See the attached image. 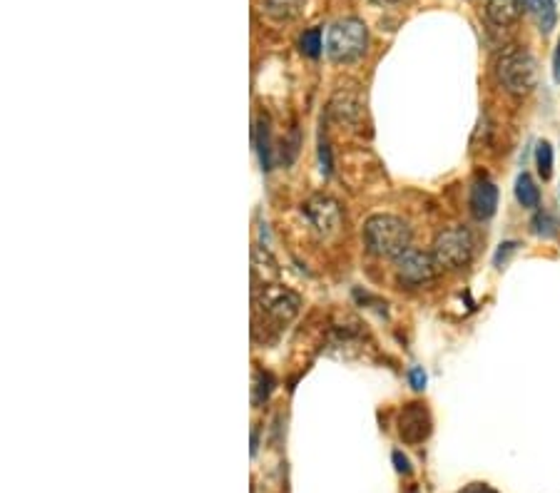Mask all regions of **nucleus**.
I'll return each mask as SVG.
<instances>
[{"instance_id": "4be33fe9", "label": "nucleus", "mask_w": 560, "mask_h": 493, "mask_svg": "<svg viewBox=\"0 0 560 493\" xmlns=\"http://www.w3.org/2000/svg\"><path fill=\"white\" fill-rule=\"evenodd\" d=\"M458 493H498V491L491 488L488 484H468V486H464Z\"/></svg>"}, {"instance_id": "412c9836", "label": "nucleus", "mask_w": 560, "mask_h": 493, "mask_svg": "<svg viewBox=\"0 0 560 493\" xmlns=\"http://www.w3.org/2000/svg\"><path fill=\"white\" fill-rule=\"evenodd\" d=\"M394 464H397L398 474H411V461L401 451H394Z\"/></svg>"}, {"instance_id": "ddd939ff", "label": "nucleus", "mask_w": 560, "mask_h": 493, "mask_svg": "<svg viewBox=\"0 0 560 493\" xmlns=\"http://www.w3.org/2000/svg\"><path fill=\"white\" fill-rule=\"evenodd\" d=\"M261 5L274 23H291L301 15L304 0H264Z\"/></svg>"}, {"instance_id": "a211bd4d", "label": "nucleus", "mask_w": 560, "mask_h": 493, "mask_svg": "<svg viewBox=\"0 0 560 493\" xmlns=\"http://www.w3.org/2000/svg\"><path fill=\"white\" fill-rule=\"evenodd\" d=\"M271 391V379L267 374H261L260 369L254 371V404H260L270 397Z\"/></svg>"}, {"instance_id": "20e7f679", "label": "nucleus", "mask_w": 560, "mask_h": 493, "mask_svg": "<svg viewBox=\"0 0 560 493\" xmlns=\"http://www.w3.org/2000/svg\"><path fill=\"white\" fill-rule=\"evenodd\" d=\"M254 304H257V311L264 320L271 321L277 329H284L297 320V314L301 310V297L297 291L281 287V284H264Z\"/></svg>"}, {"instance_id": "39448f33", "label": "nucleus", "mask_w": 560, "mask_h": 493, "mask_svg": "<svg viewBox=\"0 0 560 493\" xmlns=\"http://www.w3.org/2000/svg\"><path fill=\"white\" fill-rule=\"evenodd\" d=\"M431 254L441 270H461L474 257V237L466 227H448L436 234Z\"/></svg>"}, {"instance_id": "9d476101", "label": "nucleus", "mask_w": 560, "mask_h": 493, "mask_svg": "<svg viewBox=\"0 0 560 493\" xmlns=\"http://www.w3.org/2000/svg\"><path fill=\"white\" fill-rule=\"evenodd\" d=\"M471 212H474L476 220H491L496 210H498V190L496 184L488 182V180H478V182L471 187Z\"/></svg>"}, {"instance_id": "dca6fc26", "label": "nucleus", "mask_w": 560, "mask_h": 493, "mask_svg": "<svg viewBox=\"0 0 560 493\" xmlns=\"http://www.w3.org/2000/svg\"><path fill=\"white\" fill-rule=\"evenodd\" d=\"M535 164H538V173L543 180H551L553 174V147L548 143H541L535 150Z\"/></svg>"}, {"instance_id": "f3484780", "label": "nucleus", "mask_w": 560, "mask_h": 493, "mask_svg": "<svg viewBox=\"0 0 560 493\" xmlns=\"http://www.w3.org/2000/svg\"><path fill=\"white\" fill-rule=\"evenodd\" d=\"M254 137H257V145H260L257 150H260L261 164H264V170H270V130H267V125H257Z\"/></svg>"}, {"instance_id": "b1692460", "label": "nucleus", "mask_w": 560, "mask_h": 493, "mask_svg": "<svg viewBox=\"0 0 560 493\" xmlns=\"http://www.w3.org/2000/svg\"><path fill=\"white\" fill-rule=\"evenodd\" d=\"M371 3H377V5H394V3H404V0H371Z\"/></svg>"}, {"instance_id": "aec40b11", "label": "nucleus", "mask_w": 560, "mask_h": 493, "mask_svg": "<svg viewBox=\"0 0 560 493\" xmlns=\"http://www.w3.org/2000/svg\"><path fill=\"white\" fill-rule=\"evenodd\" d=\"M408 381H411V387L416 389V391H424L426 389V371L421 367H414L411 371H408Z\"/></svg>"}, {"instance_id": "0eeeda50", "label": "nucleus", "mask_w": 560, "mask_h": 493, "mask_svg": "<svg viewBox=\"0 0 560 493\" xmlns=\"http://www.w3.org/2000/svg\"><path fill=\"white\" fill-rule=\"evenodd\" d=\"M398 434L406 444H421L431 434V416L421 404H408L398 416Z\"/></svg>"}, {"instance_id": "423d86ee", "label": "nucleus", "mask_w": 560, "mask_h": 493, "mask_svg": "<svg viewBox=\"0 0 560 493\" xmlns=\"http://www.w3.org/2000/svg\"><path fill=\"white\" fill-rule=\"evenodd\" d=\"M438 270H441V267H438V261L434 260V254L421 250H411V247L397 260L398 280L404 281V284H411V287H421V284L434 281Z\"/></svg>"}, {"instance_id": "f8f14e48", "label": "nucleus", "mask_w": 560, "mask_h": 493, "mask_svg": "<svg viewBox=\"0 0 560 493\" xmlns=\"http://www.w3.org/2000/svg\"><path fill=\"white\" fill-rule=\"evenodd\" d=\"M526 8L535 20V25L541 33H551L558 23V10H555V0H526Z\"/></svg>"}, {"instance_id": "1a4fd4ad", "label": "nucleus", "mask_w": 560, "mask_h": 493, "mask_svg": "<svg viewBox=\"0 0 560 493\" xmlns=\"http://www.w3.org/2000/svg\"><path fill=\"white\" fill-rule=\"evenodd\" d=\"M329 115L334 117L341 125H357L359 120L364 117V103L357 93L351 90H339L337 95L331 97L329 103Z\"/></svg>"}, {"instance_id": "7ed1b4c3", "label": "nucleus", "mask_w": 560, "mask_h": 493, "mask_svg": "<svg viewBox=\"0 0 560 493\" xmlns=\"http://www.w3.org/2000/svg\"><path fill=\"white\" fill-rule=\"evenodd\" d=\"M368 48V30L359 18L337 20L327 33V55L334 63H354Z\"/></svg>"}, {"instance_id": "4468645a", "label": "nucleus", "mask_w": 560, "mask_h": 493, "mask_svg": "<svg viewBox=\"0 0 560 493\" xmlns=\"http://www.w3.org/2000/svg\"><path fill=\"white\" fill-rule=\"evenodd\" d=\"M516 200L523 207H528V210L541 207V190H538V184L533 182L531 174H518V180H516Z\"/></svg>"}, {"instance_id": "6ab92c4d", "label": "nucleus", "mask_w": 560, "mask_h": 493, "mask_svg": "<svg viewBox=\"0 0 560 493\" xmlns=\"http://www.w3.org/2000/svg\"><path fill=\"white\" fill-rule=\"evenodd\" d=\"M533 227H535V234L541 237H553L555 234V222L548 212H538L533 217Z\"/></svg>"}, {"instance_id": "5701e85b", "label": "nucleus", "mask_w": 560, "mask_h": 493, "mask_svg": "<svg viewBox=\"0 0 560 493\" xmlns=\"http://www.w3.org/2000/svg\"><path fill=\"white\" fill-rule=\"evenodd\" d=\"M553 65H555V80L560 83V43H558V50H555V60H553Z\"/></svg>"}, {"instance_id": "9b49d317", "label": "nucleus", "mask_w": 560, "mask_h": 493, "mask_svg": "<svg viewBox=\"0 0 560 493\" xmlns=\"http://www.w3.org/2000/svg\"><path fill=\"white\" fill-rule=\"evenodd\" d=\"M526 0H488L486 3V18L491 20L493 25L506 28L523 15Z\"/></svg>"}, {"instance_id": "f03ea898", "label": "nucleus", "mask_w": 560, "mask_h": 493, "mask_svg": "<svg viewBox=\"0 0 560 493\" xmlns=\"http://www.w3.org/2000/svg\"><path fill=\"white\" fill-rule=\"evenodd\" d=\"M496 73H498L503 90L511 95H528L538 87V78H541L538 60L533 58L528 50H508L498 60Z\"/></svg>"}, {"instance_id": "f257e3e1", "label": "nucleus", "mask_w": 560, "mask_h": 493, "mask_svg": "<svg viewBox=\"0 0 560 493\" xmlns=\"http://www.w3.org/2000/svg\"><path fill=\"white\" fill-rule=\"evenodd\" d=\"M364 247L378 260H398L411 247V227L397 214H374L364 222Z\"/></svg>"}, {"instance_id": "2eb2a0df", "label": "nucleus", "mask_w": 560, "mask_h": 493, "mask_svg": "<svg viewBox=\"0 0 560 493\" xmlns=\"http://www.w3.org/2000/svg\"><path fill=\"white\" fill-rule=\"evenodd\" d=\"M300 48L304 55L309 58H319L321 50H324V38H321V28H309L301 33Z\"/></svg>"}, {"instance_id": "393cba45", "label": "nucleus", "mask_w": 560, "mask_h": 493, "mask_svg": "<svg viewBox=\"0 0 560 493\" xmlns=\"http://www.w3.org/2000/svg\"><path fill=\"white\" fill-rule=\"evenodd\" d=\"M411 493H416V491H411Z\"/></svg>"}, {"instance_id": "6e6552de", "label": "nucleus", "mask_w": 560, "mask_h": 493, "mask_svg": "<svg viewBox=\"0 0 560 493\" xmlns=\"http://www.w3.org/2000/svg\"><path fill=\"white\" fill-rule=\"evenodd\" d=\"M307 214L314 222V227L319 230L324 237L334 234L339 230V222H341V212H339V204L331 200V197H324V194H317L307 202Z\"/></svg>"}]
</instances>
